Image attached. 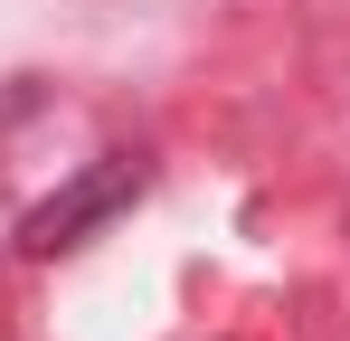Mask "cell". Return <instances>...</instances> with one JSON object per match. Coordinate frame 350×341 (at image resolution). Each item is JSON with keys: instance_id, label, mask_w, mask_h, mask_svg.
Returning <instances> with one entry per match:
<instances>
[{"instance_id": "obj_1", "label": "cell", "mask_w": 350, "mask_h": 341, "mask_svg": "<svg viewBox=\"0 0 350 341\" xmlns=\"http://www.w3.org/2000/svg\"><path fill=\"white\" fill-rule=\"evenodd\" d=\"M142 180H152V170H142V152H114V162H95L85 180H66L48 209H29L19 247H29V256H57V247H76L85 227H105V218H114L123 199H142Z\"/></svg>"}]
</instances>
